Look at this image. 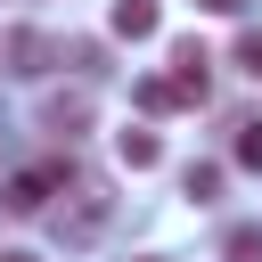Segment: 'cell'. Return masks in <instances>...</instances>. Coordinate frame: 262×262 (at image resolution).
Segmentation results:
<instances>
[{
	"mask_svg": "<svg viewBox=\"0 0 262 262\" xmlns=\"http://www.w3.org/2000/svg\"><path fill=\"white\" fill-rule=\"evenodd\" d=\"M106 213H115L106 180H98V172H74V180H66V213H57V229H66V237H98Z\"/></svg>",
	"mask_w": 262,
	"mask_h": 262,
	"instance_id": "obj_1",
	"label": "cell"
},
{
	"mask_svg": "<svg viewBox=\"0 0 262 262\" xmlns=\"http://www.w3.org/2000/svg\"><path fill=\"white\" fill-rule=\"evenodd\" d=\"M66 180H74L66 164H25V172H8V188H0V205H8V213H41V205H49V196H57Z\"/></svg>",
	"mask_w": 262,
	"mask_h": 262,
	"instance_id": "obj_2",
	"label": "cell"
},
{
	"mask_svg": "<svg viewBox=\"0 0 262 262\" xmlns=\"http://www.w3.org/2000/svg\"><path fill=\"white\" fill-rule=\"evenodd\" d=\"M8 74H49V33L16 25V33H8Z\"/></svg>",
	"mask_w": 262,
	"mask_h": 262,
	"instance_id": "obj_3",
	"label": "cell"
},
{
	"mask_svg": "<svg viewBox=\"0 0 262 262\" xmlns=\"http://www.w3.org/2000/svg\"><path fill=\"white\" fill-rule=\"evenodd\" d=\"M205 66H213V57H205L196 41H172V82H180L188 98H205Z\"/></svg>",
	"mask_w": 262,
	"mask_h": 262,
	"instance_id": "obj_4",
	"label": "cell"
},
{
	"mask_svg": "<svg viewBox=\"0 0 262 262\" xmlns=\"http://www.w3.org/2000/svg\"><path fill=\"white\" fill-rule=\"evenodd\" d=\"M139 106H147V115H180V106H196V98H188L172 74H147V82H139Z\"/></svg>",
	"mask_w": 262,
	"mask_h": 262,
	"instance_id": "obj_5",
	"label": "cell"
},
{
	"mask_svg": "<svg viewBox=\"0 0 262 262\" xmlns=\"http://www.w3.org/2000/svg\"><path fill=\"white\" fill-rule=\"evenodd\" d=\"M106 25H115L123 41H147V33L164 25V16H156V0H115V16H106Z\"/></svg>",
	"mask_w": 262,
	"mask_h": 262,
	"instance_id": "obj_6",
	"label": "cell"
},
{
	"mask_svg": "<svg viewBox=\"0 0 262 262\" xmlns=\"http://www.w3.org/2000/svg\"><path fill=\"white\" fill-rule=\"evenodd\" d=\"M41 131H66V139L90 131V98H49V106H41Z\"/></svg>",
	"mask_w": 262,
	"mask_h": 262,
	"instance_id": "obj_7",
	"label": "cell"
},
{
	"mask_svg": "<svg viewBox=\"0 0 262 262\" xmlns=\"http://www.w3.org/2000/svg\"><path fill=\"white\" fill-rule=\"evenodd\" d=\"M115 147H123V164H131V172H147V164L164 156V139H156V131H123Z\"/></svg>",
	"mask_w": 262,
	"mask_h": 262,
	"instance_id": "obj_8",
	"label": "cell"
},
{
	"mask_svg": "<svg viewBox=\"0 0 262 262\" xmlns=\"http://www.w3.org/2000/svg\"><path fill=\"white\" fill-rule=\"evenodd\" d=\"M180 188H188L196 205H213V196H221V164H188V180H180Z\"/></svg>",
	"mask_w": 262,
	"mask_h": 262,
	"instance_id": "obj_9",
	"label": "cell"
},
{
	"mask_svg": "<svg viewBox=\"0 0 262 262\" xmlns=\"http://www.w3.org/2000/svg\"><path fill=\"white\" fill-rule=\"evenodd\" d=\"M237 164L262 172V123H237Z\"/></svg>",
	"mask_w": 262,
	"mask_h": 262,
	"instance_id": "obj_10",
	"label": "cell"
},
{
	"mask_svg": "<svg viewBox=\"0 0 262 262\" xmlns=\"http://www.w3.org/2000/svg\"><path fill=\"white\" fill-rule=\"evenodd\" d=\"M229 57H237V66H246V74L262 82V33H237V49H229Z\"/></svg>",
	"mask_w": 262,
	"mask_h": 262,
	"instance_id": "obj_11",
	"label": "cell"
},
{
	"mask_svg": "<svg viewBox=\"0 0 262 262\" xmlns=\"http://www.w3.org/2000/svg\"><path fill=\"white\" fill-rule=\"evenodd\" d=\"M196 8H213V16H237V8H246V0H196Z\"/></svg>",
	"mask_w": 262,
	"mask_h": 262,
	"instance_id": "obj_12",
	"label": "cell"
},
{
	"mask_svg": "<svg viewBox=\"0 0 262 262\" xmlns=\"http://www.w3.org/2000/svg\"><path fill=\"white\" fill-rule=\"evenodd\" d=\"M0 262H41V254H0Z\"/></svg>",
	"mask_w": 262,
	"mask_h": 262,
	"instance_id": "obj_13",
	"label": "cell"
},
{
	"mask_svg": "<svg viewBox=\"0 0 262 262\" xmlns=\"http://www.w3.org/2000/svg\"><path fill=\"white\" fill-rule=\"evenodd\" d=\"M237 262H254V254H237Z\"/></svg>",
	"mask_w": 262,
	"mask_h": 262,
	"instance_id": "obj_14",
	"label": "cell"
}]
</instances>
